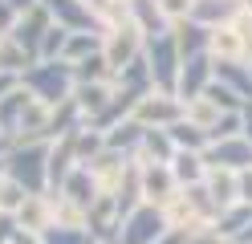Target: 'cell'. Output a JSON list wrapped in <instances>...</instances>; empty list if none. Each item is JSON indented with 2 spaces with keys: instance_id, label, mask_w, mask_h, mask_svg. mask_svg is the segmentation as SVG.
I'll return each mask as SVG.
<instances>
[{
  "instance_id": "obj_1",
  "label": "cell",
  "mask_w": 252,
  "mask_h": 244,
  "mask_svg": "<svg viewBox=\"0 0 252 244\" xmlns=\"http://www.w3.org/2000/svg\"><path fill=\"white\" fill-rule=\"evenodd\" d=\"M21 86L37 98L41 106H65L73 102V90H77V77H73V65L69 61H37L21 73Z\"/></svg>"
},
{
  "instance_id": "obj_2",
  "label": "cell",
  "mask_w": 252,
  "mask_h": 244,
  "mask_svg": "<svg viewBox=\"0 0 252 244\" xmlns=\"http://www.w3.org/2000/svg\"><path fill=\"white\" fill-rule=\"evenodd\" d=\"M49 151L53 146H45V142H17L4 155V175L17 187H25L29 195H41L45 183H49Z\"/></svg>"
},
{
  "instance_id": "obj_3",
  "label": "cell",
  "mask_w": 252,
  "mask_h": 244,
  "mask_svg": "<svg viewBox=\"0 0 252 244\" xmlns=\"http://www.w3.org/2000/svg\"><path fill=\"white\" fill-rule=\"evenodd\" d=\"M143 57L151 65V81L159 86V94H175L179 90V70H183V53L175 45V33L147 37L143 41Z\"/></svg>"
},
{
  "instance_id": "obj_4",
  "label": "cell",
  "mask_w": 252,
  "mask_h": 244,
  "mask_svg": "<svg viewBox=\"0 0 252 244\" xmlns=\"http://www.w3.org/2000/svg\"><path fill=\"white\" fill-rule=\"evenodd\" d=\"M167 232H171V224H167V216H163V208L138 204L130 216L122 220V228H118V244H159Z\"/></svg>"
},
{
  "instance_id": "obj_5",
  "label": "cell",
  "mask_w": 252,
  "mask_h": 244,
  "mask_svg": "<svg viewBox=\"0 0 252 244\" xmlns=\"http://www.w3.org/2000/svg\"><path fill=\"white\" fill-rule=\"evenodd\" d=\"M49 29H53V16H49V12H45V8L37 4V8H29V12L21 16V21H17V29L8 33V41H12V45H21L25 53H29V61L37 65V61H41L45 33H49Z\"/></svg>"
},
{
  "instance_id": "obj_6",
  "label": "cell",
  "mask_w": 252,
  "mask_h": 244,
  "mask_svg": "<svg viewBox=\"0 0 252 244\" xmlns=\"http://www.w3.org/2000/svg\"><path fill=\"white\" fill-rule=\"evenodd\" d=\"M212 81H216V57H212V53L187 57L183 70H179V90H175V98H183V102H199V98L208 94Z\"/></svg>"
},
{
  "instance_id": "obj_7",
  "label": "cell",
  "mask_w": 252,
  "mask_h": 244,
  "mask_svg": "<svg viewBox=\"0 0 252 244\" xmlns=\"http://www.w3.org/2000/svg\"><path fill=\"white\" fill-rule=\"evenodd\" d=\"M41 8L53 16V25L69 29V33H94L98 29V16L90 12L86 0H41Z\"/></svg>"
},
{
  "instance_id": "obj_8",
  "label": "cell",
  "mask_w": 252,
  "mask_h": 244,
  "mask_svg": "<svg viewBox=\"0 0 252 244\" xmlns=\"http://www.w3.org/2000/svg\"><path fill=\"white\" fill-rule=\"evenodd\" d=\"M183 114H179V98L175 94H147L143 102H138V110H134V122H143L151 130H167Z\"/></svg>"
},
{
  "instance_id": "obj_9",
  "label": "cell",
  "mask_w": 252,
  "mask_h": 244,
  "mask_svg": "<svg viewBox=\"0 0 252 244\" xmlns=\"http://www.w3.org/2000/svg\"><path fill=\"white\" fill-rule=\"evenodd\" d=\"M203 163H212L220 171H248L252 167V142L240 135V139H228V142H212L208 151H203Z\"/></svg>"
},
{
  "instance_id": "obj_10",
  "label": "cell",
  "mask_w": 252,
  "mask_h": 244,
  "mask_svg": "<svg viewBox=\"0 0 252 244\" xmlns=\"http://www.w3.org/2000/svg\"><path fill=\"white\" fill-rule=\"evenodd\" d=\"M216 81L252 102V65H240L236 57H216Z\"/></svg>"
},
{
  "instance_id": "obj_11",
  "label": "cell",
  "mask_w": 252,
  "mask_h": 244,
  "mask_svg": "<svg viewBox=\"0 0 252 244\" xmlns=\"http://www.w3.org/2000/svg\"><path fill=\"white\" fill-rule=\"evenodd\" d=\"M61 191L69 195V204L86 208V211H90L94 204L102 200V195H98V179H94V171H90V167H73V171H69V179H65V187H61Z\"/></svg>"
},
{
  "instance_id": "obj_12",
  "label": "cell",
  "mask_w": 252,
  "mask_h": 244,
  "mask_svg": "<svg viewBox=\"0 0 252 244\" xmlns=\"http://www.w3.org/2000/svg\"><path fill=\"white\" fill-rule=\"evenodd\" d=\"M212 33H216V29L199 25V21H179V25H175V45H179L183 61H187V57H199V53H208V45H212Z\"/></svg>"
},
{
  "instance_id": "obj_13",
  "label": "cell",
  "mask_w": 252,
  "mask_h": 244,
  "mask_svg": "<svg viewBox=\"0 0 252 244\" xmlns=\"http://www.w3.org/2000/svg\"><path fill=\"white\" fill-rule=\"evenodd\" d=\"M33 106V94H29L25 86H17L4 102H0V135H12V130H21V122H25V110Z\"/></svg>"
},
{
  "instance_id": "obj_14",
  "label": "cell",
  "mask_w": 252,
  "mask_h": 244,
  "mask_svg": "<svg viewBox=\"0 0 252 244\" xmlns=\"http://www.w3.org/2000/svg\"><path fill=\"white\" fill-rule=\"evenodd\" d=\"M130 16H134V25L138 33H147V37H159V33H171L167 25V12L159 8V0H130Z\"/></svg>"
},
{
  "instance_id": "obj_15",
  "label": "cell",
  "mask_w": 252,
  "mask_h": 244,
  "mask_svg": "<svg viewBox=\"0 0 252 244\" xmlns=\"http://www.w3.org/2000/svg\"><path fill=\"white\" fill-rule=\"evenodd\" d=\"M167 135H171V142H175V151H191V155H203L208 151V130L203 126H195V122H187V118H179L175 126H167Z\"/></svg>"
},
{
  "instance_id": "obj_16",
  "label": "cell",
  "mask_w": 252,
  "mask_h": 244,
  "mask_svg": "<svg viewBox=\"0 0 252 244\" xmlns=\"http://www.w3.org/2000/svg\"><path fill=\"white\" fill-rule=\"evenodd\" d=\"M171 187H175V175H171V167H159V163H147V171H143V195H147V204L159 208L163 200H171Z\"/></svg>"
},
{
  "instance_id": "obj_17",
  "label": "cell",
  "mask_w": 252,
  "mask_h": 244,
  "mask_svg": "<svg viewBox=\"0 0 252 244\" xmlns=\"http://www.w3.org/2000/svg\"><path fill=\"white\" fill-rule=\"evenodd\" d=\"M143 135H147V126L143 122H118V126H110L106 130V151H134V146H143Z\"/></svg>"
},
{
  "instance_id": "obj_18",
  "label": "cell",
  "mask_w": 252,
  "mask_h": 244,
  "mask_svg": "<svg viewBox=\"0 0 252 244\" xmlns=\"http://www.w3.org/2000/svg\"><path fill=\"white\" fill-rule=\"evenodd\" d=\"M228 16H236V0H195L191 8V21L208 29H220V21H228Z\"/></svg>"
},
{
  "instance_id": "obj_19",
  "label": "cell",
  "mask_w": 252,
  "mask_h": 244,
  "mask_svg": "<svg viewBox=\"0 0 252 244\" xmlns=\"http://www.w3.org/2000/svg\"><path fill=\"white\" fill-rule=\"evenodd\" d=\"M171 175H175V183H187V187H199L203 179V155H191V151H179L171 159Z\"/></svg>"
},
{
  "instance_id": "obj_20",
  "label": "cell",
  "mask_w": 252,
  "mask_h": 244,
  "mask_svg": "<svg viewBox=\"0 0 252 244\" xmlns=\"http://www.w3.org/2000/svg\"><path fill=\"white\" fill-rule=\"evenodd\" d=\"M41 244H94V232L77 224H49L41 232Z\"/></svg>"
},
{
  "instance_id": "obj_21",
  "label": "cell",
  "mask_w": 252,
  "mask_h": 244,
  "mask_svg": "<svg viewBox=\"0 0 252 244\" xmlns=\"http://www.w3.org/2000/svg\"><path fill=\"white\" fill-rule=\"evenodd\" d=\"M94 53H102V37H98V33H69V45H65V57H61V61L77 65V61H86Z\"/></svg>"
},
{
  "instance_id": "obj_22",
  "label": "cell",
  "mask_w": 252,
  "mask_h": 244,
  "mask_svg": "<svg viewBox=\"0 0 252 244\" xmlns=\"http://www.w3.org/2000/svg\"><path fill=\"white\" fill-rule=\"evenodd\" d=\"M73 94H77V98H73V102H77V110H82V114L90 110L94 118H102V110L110 106V98H114L106 86H77Z\"/></svg>"
},
{
  "instance_id": "obj_23",
  "label": "cell",
  "mask_w": 252,
  "mask_h": 244,
  "mask_svg": "<svg viewBox=\"0 0 252 244\" xmlns=\"http://www.w3.org/2000/svg\"><path fill=\"white\" fill-rule=\"evenodd\" d=\"M159 8L167 12V21H191V8H195V0H159Z\"/></svg>"
},
{
  "instance_id": "obj_24",
  "label": "cell",
  "mask_w": 252,
  "mask_h": 244,
  "mask_svg": "<svg viewBox=\"0 0 252 244\" xmlns=\"http://www.w3.org/2000/svg\"><path fill=\"white\" fill-rule=\"evenodd\" d=\"M21 232V220L12 216V211H0V244H12Z\"/></svg>"
},
{
  "instance_id": "obj_25",
  "label": "cell",
  "mask_w": 252,
  "mask_h": 244,
  "mask_svg": "<svg viewBox=\"0 0 252 244\" xmlns=\"http://www.w3.org/2000/svg\"><path fill=\"white\" fill-rule=\"evenodd\" d=\"M17 21H21V12L8 4V0H0V33H12L17 29Z\"/></svg>"
},
{
  "instance_id": "obj_26",
  "label": "cell",
  "mask_w": 252,
  "mask_h": 244,
  "mask_svg": "<svg viewBox=\"0 0 252 244\" xmlns=\"http://www.w3.org/2000/svg\"><path fill=\"white\" fill-rule=\"evenodd\" d=\"M236 179H240V204H248V208H252V167H248V171H240Z\"/></svg>"
},
{
  "instance_id": "obj_27",
  "label": "cell",
  "mask_w": 252,
  "mask_h": 244,
  "mask_svg": "<svg viewBox=\"0 0 252 244\" xmlns=\"http://www.w3.org/2000/svg\"><path fill=\"white\" fill-rule=\"evenodd\" d=\"M187 236H191V232H187V228H171V232L159 240V244H187Z\"/></svg>"
},
{
  "instance_id": "obj_28",
  "label": "cell",
  "mask_w": 252,
  "mask_h": 244,
  "mask_svg": "<svg viewBox=\"0 0 252 244\" xmlns=\"http://www.w3.org/2000/svg\"><path fill=\"white\" fill-rule=\"evenodd\" d=\"M187 244H220V232H199V236H187Z\"/></svg>"
},
{
  "instance_id": "obj_29",
  "label": "cell",
  "mask_w": 252,
  "mask_h": 244,
  "mask_svg": "<svg viewBox=\"0 0 252 244\" xmlns=\"http://www.w3.org/2000/svg\"><path fill=\"white\" fill-rule=\"evenodd\" d=\"M240 118H244V139L252 142V102H248V106L240 110Z\"/></svg>"
},
{
  "instance_id": "obj_30",
  "label": "cell",
  "mask_w": 252,
  "mask_h": 244,
  "mask_svg": "<svg viewBox=\"0 0 252 244\" xmlns=\"http://www.w3.org/2000/svg\"><path fill=\"white\" fill-rule=\"evenodd\" d=\"M8 4H12V8H17V12L25 16L29 8H37V4H41V0H8Z\"/></svg>"
},
{
  "instance_id": "obj_31",
  "label": "cell",
  "mask_w": 252,
  "mask_h": 244,
  "mask_svg": "<svg viewBox=\"0 0 252 244\" xmlns=\"http://www.w3.org/2000/svg\"><path fill=\"white\" fill-rule=\"evenodd\" d=\"M0 146H4V135H0Z\"/></svg>"
}]
</instances>
